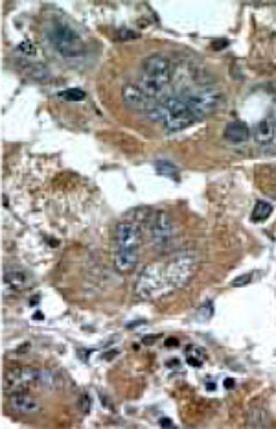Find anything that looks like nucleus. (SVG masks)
<instances>
[{
    "label": "nucleus",
    "instance_id": "f257e3e1",
    "mask_svg": "<svg viewBox=\"0 0 276 429\" xmlns=\"http://www.w3.org/2000/svg\"><path fill=\"white\" fill-rule=\"evenodd\" d=\"M171 79V65L160 53H153L144 59L142 65V79L138 87L151 98H158L168 87Z\"/></svg>",
    "mask_w": 276,
    "mask_h": 429
},
{
    "label": "nucleus",
    "instance_id": "f03ea898",
    "mask_svg": "<svg viewBox=\"0 0 276 429\" xmlns=\"http://www.w3.org/2000/svg\"><path fill=\"white\" fill-rule=\"evenodd\" d=\"M199 258L193 253H180L164 262V278H166L168 293L184 288L197 271Z\"/></svg>",
    "mask_w": 276,
    "mask_h": 429
},
{
    "label": "nucleus",
    "instance_id": "7ed1b4c3",
    "mask_svg": "<svg viewBox=\"0 0 276 429\" xmlns=\"http://www.w3.org/2000/svg\"><path fill=\"white\" fill-rule=\"evenodd\" d=\"M48 41L57 53L65 59H78L83 57L87 48H85L83 39L78 35L74 28L66 26L63 22H52L48 28Z\"/></svg>",
    "mask_w": 276,
    "mask_h": 429
},
{
    "label": "nucleus",
    "instance_id": "20e7f679",
    "mask_svg": "<svg viewBox=\"0 0 276 429\" xmlns=\"http://www.w3.org/2000/svg\"><path fill=\"white\" fill-rule=\"evenodd\" d=\"M135 295L142 300H157L170 295L164 278V262H153L145 265L144 271L136 278Z\"/></svg>",
    "mask_w": 276,
    "mask_h": 429
},
{
    "label": "nucleus",
    "instance_id": "39448f33",
    "mask_svg": "<svg viewBox=\"0 0 276 429\" xmlns=\"http://www.w3.org/2000/svg\"><path fill=\"white\" fill-rule=\"evenodd\" d=\"M180 100L192 109V113L195 114V118H205L210 116L217 107L221 105V92L215 91L212 87L205 88H195V91H186L180 96Z\"/></svg>",
    "mask_w": 276,
    "mask_h": 429
},
{
    "label": "nucleus",
    "instance_id": "423d86ee",
    "mask_svg": "<svg viewBox=\"0 0 276 429\" xmlns=\"http://www.w3.org/2000/svg\"><path fill=\"white\" fill-rule=\"evenodd\" d=\"M162 123L168 131H182L197 120L192 109L180 98H166L162 103Z\"/></svg>",
    "mask_w": 276,
    "mask_h": 429
},
{
    "label": "nucleus",
    "instance_id": "0eeeda50",
    "mask_svg": "<svg viewBox=\"0 0 276 429\" xmlns=\"http://www.w3.org/2000/svg\"><path fill=\"white\" fill-rule=\"evenodd\" d=\"M142 234L135 221H120L114 228V251L140 253Z\"/></svg>",
    "mask_w": 276,
    "mask_h": 429
},
{
    "label": "nucleus",
    "instance_id": "6e6552de",
    "mask_svg": "<svg viewBox=\"0 0 276 429\" xmlns=\"http://www.w3.org/2000/svg\"><path fill=\"white\" fill-rule=\"evenodd\" d=\"M149 234L157 249H166L175 238V223L168 212H157L149 225Z\"/></svg>",
    "mask_w": 276,
    "mask_h": 429
},
{
    "label": "nucleus",
    "instance_id": "1a4fd4ad",
    "mask_svg": "<svg viewBox=\"0 0 276 429\" xmlns=\"http://www.w3.org/2000/svg\"><path fill=\"white\" fill-rule=\"evenodd\" d=\"M41 378V374L37 372L35 368L31 367H15L9 368L8 372L4 374V390L8 394L11 392H19V390H26V387H30L33 381Z\"/></svg>",
    "mask_w": 276,
    "mask_h": 429
},
{
    "label": "nucleus",
    "instance_id": "9d476101",
    "mask_svg": "<svg viewBox=\"0 0 276 429\" xmlns=\"http://www.w3.org/2000/svg\"><path fill=\"white\" fill-rule=\"evenodd\" d=\"M122 100L125 107L135 111H144V113H149L155 107L153 98L148 96L138 85H125L122 88Z\"/></svg>",
    "mask_w": 276,
    "mask_h": 429
},
{
    "label": "nucleus",
    "instance_id": "9b49d317",
    "mask_svg": "<svg viewBox=\"0 0 276 429\" xmlns=\"http://www.w3.org/2000/svg\"><path fill=\"white\" fill-rule=\"evenodd\" d=\"M2 280H4L6 289H11L15 293H21V291H24V289H28L33 284V276L21 267H8L4 271Z\"/></svg>",
    "mask_w": 276,
    "mask_h": 429
},
{
    "label": "nucleus",
    "instance_id": "f8f14e48",
    "mask_svg": "<svg viewBox=\"0 0 276 429\" xmlns=\"http://www.w3.org/2000/svg\"><path fill=\"white\" fill-rule=\"evenodd\" d=\"M8 407L21 415H33L39 411V402L26 390H19L8 396Z\"/></svg>",
    "mask_w": 276,
    "mask_h": 429
},
{
    "label": "nucleus",
    "instance_id": "ddd939ff",
    "mask_svg": "<svg viewBox=\"0 0 276 429\" xmlns=\"http://www.w3.org/2000/svg\"><path fill=\"white\" fill-rule=\"evenodd\" d=\"M250 136V129L243 122H230L223 131V140L228 146H243Z\"/></svg>",
    "mask_w": 276,
    "mask_h": 429
},
{
    "label": "nucleus",
    "instance_id": "4468645a",
    "mask_svg": "<svg viewBox=\"0 0 276 429\" xmlns=\"http://www.w3.org/2000/svg\"><path fill=\"white\" fill-rule=\"evenodd\" d=\"M276 138V120L272 116L263 118L254 127V140L260 146H271Z\"/></svg>",
    "mask_w": 276,
    "mask_h": 429
},
{
    "label": "nucleus",
    "instance_id": "2eb2a0df",
    "mask_svg": "<svg viewBox=\"0 0 276 429\" xmlns=\"http://www.w3.org/2000/svg\"><path fill=\"white\" fill-rule=\"evenodd\" d=\"M113 263L114 269L122 275L125 273H131L138 263V253H120V251H114L113 256Z\"/></svg>",
    "mask_w": 276,
    "mask_h": 429
},
{
    "label": "nucleus",
    "instance_id": "dca6fc26",
    "mask_svg": "<svg viewBox=\"0 0 276 429\" xmlns=\"http://www.w3.org/2000/svg\"><path fill=\"white\" fill-rule=\"evenodd\" d=\"M271 424V416L263 407H252L249 411V425L250 427H267Z\"/></svg>",
    "mask_w": 276,
    "mask_h": 429
},
{
    "label": "nucleus",
    "instance_id": "f3484780",
    "mask_svg": "<svg viewBox=\"0 0 276 429\" xmlns=\"http://www.w3.org/2000/svg\"><path fill=\"white\" fill-rule=\"evenodd\" d=\"M272 214V205L269 201H258L254 205V210H252V216H250V219L254 221V223H262V221H265V219L269 218V216Z\"/></svg>",
    "mask_w": 276,
    "mask_h": 429
},
{
    "label": "nucleus",
    "instance_id": "a211bd4d",
    "mask_svg": "<svg viewBox=\"0 0 276 429\" xmlns=\"http://www.w3.org/2000/svg\"><path fill=\"white\" fill-rule=\"evenodd\" d=\"M155 170H157L158 175H164V177H170V179L179 181V170H177L171 162H166V160L155 162Z\"/></svg>",
    "mask_w": 276,
    "mask_h": 429
},
{
    "label": "nucleus",
    "instance_id": "6ab92c4d",
    "mask_svg": "<svg viewBox=\"0 0 276 429\" xmlns=\"http://www.w3.org/2000/svg\"><path fill=\"white\" fill-rule=\"evenodd\" d=\"M57 96L63 98V100H66V101H83L85 98H87V94H85V91H81V88H66V91L59 92Z\"/></svg>",
    "mask_w": 276,
    "mask_h": 429
},
{
    "label": "nucleus",
    "instance_id": "aec40b11",
    "mask_svg": "<svg viewBox=\"0 0 276 429\" xmlns=\"http://www.w3.org/2000/svg\"><path fill=\"white\" fill-rule=\"evenodd\" d=\"M17 53H21V56H37V46L31 41H22L17 46Z\"/></svg>",
    "mask_w": 276,
    "mask_h": 429
},
{
    "label": "nucleus",
    "instance_id": "412c9836",
    "mask_svg": "<svg viewBox=\"0 0 276 429\" xmlns=\"http://www.w3.org/2000/svg\"><path fill=\"white\" fill-rule=\"evenodd\" d=\"M212 315H214V306H212L210 302L203 304V306L199 308V311H197L199 320H208V319H212Z\"/></svg>",
    "mask_w": 276,
    "mask_h": 429
},
{
    "label": "nucleus",
    "instance_id": "4be33fe9",
    "mask_svg": "<svg viewBox=\"0 0 276 429\" xmlns=\"http://www.w3.org/2000/svg\"><path fill=\"white\" fill-rule=\"evenodd\" d=\"M250 280H252V273L240 275V276H236V278L232 280V288H241V285H247V284H250Z\"/></svg>",
    "mask_w": 276,
    "mask_h": 429
},
{
    "label": "nucleus",
    "instance_id": "5701e85b",
    "mask_svg": "<svg viewBox=\"0 0 276 429\" xmlns=\"http://www.w3.org/2000/svg\"><path fill=\"white\" fill-rule=\"evenodd\" d=\"M135 37H136V33H135V31L125 30V28L118 31V39H120V41H129V39H135Z\"/></svg>",
    "mask_w": 276,
    "mask_h": 429
},
{
    "label": "nucleus",
    "instance_id": "b1692460",
    "mask_svg": "<svg viewBox=\"0 0 276 429\" xmlns=\"http://www.w3.org/2000/svg\"><path fill=\"white\" fill-rule=\"evenodd\" d=\"M81 411L83 413L90 411V398L88 396H81Z\"/></svg>",
    "mask_w": 276,
    "mask_h": 429
},
{
    "label": "nucleus",
    "instance_id": "393cba45",
    "mask_svg": "<svg viewBox=\"0 0 276 429\" xmlns=\"http://www.w3.org/2000/svg\"><path fill=\"white\" fill-rule=\"evenodd\" d=\"M160 425H162V427H173V422H171L170 418H162V420H160Z\"/></svg>",
    "mask_w": 276,
    "mask_h": 429
},
{
    "label": "nucleus",
    "instance_id": "a878e982",
    "mask_svg": "<svg viewBox=\"0 0 276 429\" xmlns=\"http://www.w3.org/2000/svg\"><path fill=\"white\" fill-rule=\"evenodd\" d=\"M225 387H227V389H232V387H234V380L227 378V380H225Z\"/></svg>",
    "mask_w": 276,
    "mask_h": 429
},
{
    "label": "nucleus",
    "instance_id": "bb28decb",
    "mask_svg": "<svg viewBox=\"0 0 276 429\" xmlns=\"http://www.w3.org/2000/svg\"><path fill=\"white\" fill-rule=\"evenodd\" d=\"M166 345H168V346H171V345H173V346H177V345H179V341H177V339H168V341H166Z\"/></svg>",
    "mask_w": 276,
    "mask_h": 429
},
{
    "label": "nucleus",
    "instance_id": "cd10ccee",
    "mask_svg": "<svg viewBox=\"0 0 276 429\" xmlns=\"http://www.w3.org/2000/svg\"><path fill=\"white\" fill-rule=\"evenodd\" d=\"M274 192H276V181H274Z\"/></svg>",
    "mask_w": 276,
    "mask_h": 429
}]
</instances>
